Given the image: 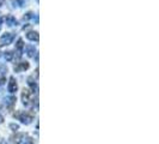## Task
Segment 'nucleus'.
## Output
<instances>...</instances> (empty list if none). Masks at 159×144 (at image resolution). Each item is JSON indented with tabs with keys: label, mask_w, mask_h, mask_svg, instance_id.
<instances>
[{
	"label": "nucleus",
	"mask_w": 159,
	"mask_h": 144,
	"mask_svg": "<svg viewBox=\"0 0 159 144\" xmlns=\"http://www.w3.org/2000/svg\"><path fill=\"white\" fill-rule=\"evenodd\" d=\"M17 117H18V119L20 120L22 123H24V124H30L31 120H32V117H31L29 113H26V112H23V113L17 114Z\"/></svg>",
	"instance_id": "obj_2"
},
{
	"label": "nucleus",
	"mask_w": 159,
	"mask_h": 144,
	"mask_svg": "<svg viewBox=\"0 0 159 144\" xmlns=\"http://www.w3.org/2000/svg\"><path fill=\"white\" fill-rule=\"evenodd\" d=\"M22 100H23V103L24 105H28L30 101V91L28 90V89H24L23 90V93H22Z\"/></svg>",
	"instance_id": "obj_6"
},
{
	"label": "nucleus",
	"mask_w": 159,
	"mask_h": 144,
	"mask_svg": "<svg viewBox=\"0 0 159 144\" xmlns=\"http://www.w3.org/2000/svg\"><path fill=\"white\" fill-rule=\"evenodd\" d=\"M32 17H35L32 12H28L26 16H24V19H30V18H32Z\"/></svg>",
	"instance_id": "obj_14"
},
{
	"label": "nucleus",
	"mask_w": 159,
	"mask_h": 144,
	"mask_svg": "<svg viewBox=\"0 0 159 144\" xmlns=\"http://www.w3.org/2000/svg\"><path fill=\"white\" fill-rule=\"evenodd\" d=\"M5 22H6L7 27H14V25H17V21H16V18L12 15H7L6 17H5Z\"/></svg>",
	"instance_id": "obj_4"
},
{
	"label": "nucleus",
	"mask_w": 159,
	"mask_h": 144,
	"mask_svg": "<svg viewBox=\"0 0 159 144\" xmlns=\"http://www.w3.org/2000/svg\"><path fill=\"white\" fill-rule=\"evenodd\" d=\"M7 89L10 93H16L17 89H18V84H17V80L14 79V77H10V82H9V86Z\"/></svg>",
	"instance_id": "obj_3"
},
{
	"label": "nucleus",
	"mask_w": 159,
	"mask_h": 144,
	"mask_svg": "<svg viewBox=\"0 0 159 144\" xmlns=\"http://www.w3.org/2000/svg\"><path fill=\"white\" fill-rule=\"evenodd\" d=\"M23 47H24V43H23V40L22 38H19L18 41H17V43H16V48H17V50H18V53H19V56H20V52H22V49H23Z\"/></svg>",
	"instance_id": "obj_11"
},
{
	"label": "nucleus",
	"mask_w": 159,
	"mask_h": 144,
	"mask_svg": "<svg viewBox=\"0 0 159 144\" xmlns=\"http://www.w3.org/2000/svg\"><path fill=\"white\" fill-rule=\"evenodd\" d=\"M5 103L9 106V107H12L14 103H16V97L14 96H10V97H6L5 99Z\"/></svg>",
	"instance_id": "obj_9"
},
{
	"label": "nucleus",
	"mask_w": 159,
	"mask_h": 144,
	"mask_svg": "<svg viewBox=\"0 0 159 144\" xmlns=\"http://www.w3.org/2000/svg\"><path fill=\"white\" fill-rule=\"evenodd\" d=\"M26 38L30 40V41H36V42H38V40H39L38 33H37V31H29V33L26 34Z\"/></svg>",
	"instance_id": "obj_5"
},
{
	"label": "nucleus",
	"mask_w": 159,
	"mask_h": 144,
	"mask_svg": "<svg viewBox=\"0 0 159 144\" xmlns=\"http://www.w3.org/2000/svg\"><path fill=\"white\" fill-rule=\"evenodd\" d=\"M28 84H29V85L31 86L34 91H36V90H37V84H36L35 80H34L32 77H29V78H28Z\"/></svg>",
	"instance_id": "obj_10"
},
{
	"label": "nucleus",
	"mask_w": 159,
	"mask_h": 144,
	"mask_svg": "<svg viewBox=\"0 0 159 144\" xmlns=\"http://www.w3.org/2000/svg\"><path fill=\"white\" fill-rule=\"evenodd\" d=\"M24 144H34V142H32L31 138H26V139L24 141Z\"/></svg>",
	"instance_id": "obj_16"
},
{
	"label": "nucleus",
	"mask_w": 159,
	"mask_h": 144,
	"mask_svg": "<svg viewBox=\"0 0 159 144\" xmlns=\"http://www.w3.org/2000/svg\"><path fill=\"white\" fill-rule=\"evenodd\" d=\"M0 4H1V3H0Z\"/></svg>",
	"instance_id": "obj_19"
},
{
	"label": "nucleus",
	"mask_w": 159,
	"mask_h": 144,
	"mask_svg": "<svg viewBox=\"0 0 159 144\" xmlns=\"http://www.w3.org/2000/svg\"><path fill=\"white\" fill-rule=\"evenodd\" d=\"M1 24H3V18L0 17V28H1Z\"/></svg>",
	"instance_id": "obj_18"
},
{
	"label": "nucleus",
	"mask_w": 159,
	"mask_h": 144,
	"mask_svg": "<svg viewBox=\"0 0 159 144\" xmlns=\"http://www.w3.org/2000/svg\"><path fill=\"white\" fill-rule=\"evenodd\" d=\"M3 120H4V118H3V115H1V114H0V124H1V123H3Z\"/></svg>",
	"instance_id": "obj_17"
},
{
	"label": "nucleus",
	"mask_w": 159,
	"mask_h": 144,
	"mask_svg": "<svg viewBox=\"0 0 159 144\" xmlns=\"http://www.w3.org/2000/svg\"><path fill=\"white\" fill-rule=\"evenodd\" d=\"M25 53H26V55H28V56L32 58L34 55H35V53H36V49H35V47H34V46L28 44L26 47H25Z\"/></svg>",
	"instance_id": "obj_8"
},
{
	"label": "nucleus",
	"mask_w": 159,
	"mask_h": 144,
	"mask_svg": "<svg viewBox=\"0 0 159 144\" xmlns=\"http://www.w3.org/2000/svg\"><path fill=\"white\" fill-rule=\"evenodd\" d=\"M26 68H29V62L23 61V62H19L18 65H16V66H14V71L19 72V71H24V70H26Z\"/></svg>",
	"instance_id": "obj_7"
},
{
	"label": "nucleus",
	"mask_w": 159,
	"mask_h": 144,
	"mask_svg": "<svg viewBox=\"0 0 159 144\" xmlns=\"http://www.w3.org/2000/svg\"><path fill=\"white\" fill-rule=\"evenodd\" d=\"M10 127H11V129H13V131H17V130L19 129V126H18V125H14V124H11V125H10Z\"/></svg>",
	"instance_id": "obj_15"
},
{
	"label": "nucleus",
	"mask_w": 159,
	"mask_h": 144,
	"mask_svg": "<svg viewBox=\"0 0 159 144\" xmlns=\"http://www.w3.org/2000/svg\"><path fill=\"white\" fill-rule=\"evenodd\" d=\"M24 0H13V5L14 6H23Z\"/></svg>",
	"instance_id": "obj_13"
},
{
	"label": "nucleus",
	"mask_w": 159,
	"mask_h": 144,
	"mask_svg": "<svg viewBox=\"0 0 159 144\" xmlns=\"http://www.w3.org/2000/svg\"><path fill=\"white\" fill-rule=\"evenodd\" d=\"M13 38H14V35H13V34H11V33H5L4 35L0 37V44H1V46H7V44H10V43H12Z\"/></svg>",
	"instance_id": "obj_1"
},
{
	"label": "nucleus",
	"mask_w": 159,
	"mask_h": 144,
	"mask_svg": "<svg viewBox=\"0 0 159 144\" xmlns=\"http://www.w3.org/2000/svg\"><path fill=\"white\" fill-rule=\"evenodd\" d=\"M13 52L12 50H9V52H6V53H5V59H6V61H11L13 59Z\"/></svg>",
	"instance_id": "obj_12"
}]
</instances>
